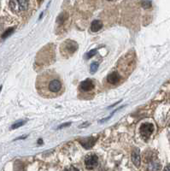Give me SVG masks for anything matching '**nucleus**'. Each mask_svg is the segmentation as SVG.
Instances as JSON below:
<instances>
[{"label": "nucleus", "mask_w": 170, "mask_h": 171, "mask_svg": "<svg viewBox=\"0 0 170 171\" xmlns=\"http://www.w3.org/2000/svg\"><path fill=\"white\" fill-rule=\"evenodd\" d=\"M70 122H67V123H65V124H62L60 125L58 128H57V129H60V128H66V127H68V126H70Z\"/></svg>", "instance_id": "19"}, {"label": "nucleus", "mask_w": 170, "mask_h": 171, "mask_svg": "<svg viewBox=\"0 0 170 171\" xmlns=\"http://www.w3.org/2000/svg\"><path fill=\"white\" fill-rule=\"evenodd\" d=\"M102 28H103V22L99 20H95L91 24V31L94 33L98 32Z\"/></svg>", "instance_id": "11"}, {"label": "nucleus", "mask_w": 170, "mask_h": 171, "mask_svg": "<svg viewBox=\"0 0 170 171\" xmlns=\"http://www.w3.org/2000/svg\"><path fill=\"white\" fill-rule=\"evenodd\" d=\"M141 5H142L143 8L149 9L151 7L152 4H151L150 1H143V2H141Z\"/></svg>", "instance_id": "17"}, {"label": "nucleus", "mask_w": 170, "mask_h": 171, "mask_svg": "<svg viewBox=\"0 0 170 171\" xmlns=\"http://www.w3.org/2000/svg\"><path fill=\"white\" fill-rule=\"evenodd\" d=\"M163 171H170V164L167 165V166L165 167V169H164V170Z\"/></svg>", "instance_id": "20"}, {"label": "nucleus", "mask_w": 170, "mask_h": 171, "mask_svg": "<svg viewBox=\"0 0 170 171\" xmlns=\"http://www.w3.org/2000/svg\"><path fill=\"white\" fill-rule=\"evenodd\" d=\"M80 90L81 91V92H83V93H90V92H92L94 90V88H95V84H94V82H93L92 80H90V79H87V80H85L84 81H82L81 83H80Z\"/></svg>", "instance_id": "6"}, {"label": "nucleus", "mask_w": 170, "mask_h": 171, "mask_svg": "<svg viewBox=\"0 0 170 171\" xmlns=\"http://www.w3.org/2000/svg\"><path fill=\"white\" fill-rule=\"evenodd\" d=\"M41 143H43V140H42V139H39V140H38V144L41 145Z\"/></svg>", "instance_id": "23"}, {"label": "nucleus", "mask_w": 170, "mask_h": 171, "mask_svg": "<svg viewBox=\"0 0 170 171\" xmlns=\"http://www.w3.org/2000/svg\"><path fill=\"white\" fill-rule=\"evenodd\" d=\"M90 123L89 122H86V124H82L80 126V128H85V127H87V126H89Z\"/></svg>", "instance_id": "22"}, {"label": "nucleus", "mask_w": 170, "mask_h": 171, "mask_svg": "<svg viewBox=\"0 0 170 171\" xmlns=\"http://www.w3.org/2000/svg\"><path fill=\"white\" fill-rule=\"evenodd\" d=\"M14 31H15V28H8L6 31L4 32V33L2 34V36H1V37H2V39H6V38L9 37L10 34H12V33H13Z\"/></svg>", "instance_id": "13"}, {"label": "nucleus", "mask_w": 170, "mask_h": 171, "mask_svg": "<svg viewBox=\"0 0 170 171\" xmlns=\"http://www.w3.org/2000/svg\"><path fill=\"white\" fill-rule=\"evenodd\" d=\"M27 138V135H24V136H21V137H19V138H17L15 140H22V139H26Z\"/></svg>", "instance_id": "21"}, {"label": "nucleus", "mask_w": 170, "mask_h": 171, "mask_svg": "<svg viewBox=\"0 0 170 171\" xmlns=\"http://www.w3.org/2000/svg\"><path fill=\"white\" fill-rule=\"evenodd\" d=\"M132 163L139 168L140 166V151L139 149H134L132 152Z\"/></svg>", "instance_id": "10"}, {"label": "nucleus", "mask_w": 170, "mask_h": 171, "mask_svg": "<svg viewBox=\"0 0 170 171\" xmlns=\"http://www.w3.org/2000/svg\"><path fill=\"white\" fill-rule=\"evenodd\" d=\"M97 53V49H93L92 51H90L89 52H87L85 56V59H90L91 57H93L94 55H96Z\"/></svg>", "instance_id": "16"}, {"label": "nucleus", "mask_w": 170, "mask_h": 171, "mask_svg": "<svg viewBox=\"0 0 170 171\" xmlns=\"http://www.w3.org/2000/svg\"><path fill=\"white\" fill-rule=\"evenodd\" d=\"M25 123H26V121H19V122H16V123H14V124L12 125L10 128H11V129H16V128L23 126Z\"/></svg>", "instance_id": "15"}, {"label": "nucleus", "mask_w": 170, "mask_h": 171, "mask_svg": "<svg viewBox=\"0 0 170 171\" xmlns=\"http://www.w3.org/2000/svg\"><path fill=\"white\" fill-rule=\"evenodd\" d=\"M120 80H121V75L117 72H112L107 77V81L112 85H116L118 82H120Z\"/></svg>", "instance_id": "9"}, {"label": "nucleus", "mask_w": 170, "mask_h": 171, "mask_svg": "<svg viewBox=\"0 0 170 171\" xmlns=\"http://www.w3.org/2000/svg\"><path fill=\"white\" fill-rule=\"evenodd\" d=\"M64 171H79L78 169H76L75 167H73V166H70V167H68V168H66L65 169V170Z\"/></svg>", "instance_id": "18"}, {"label": "nucleus", "mask_w": 170, "mask_h": 171, "mask_svg": "<svg viewBox=\"0 0 170 171\" xmlns=\"http://www.w3.org/2000/svg\"><path fill=\"white\" fill-rule=\"evenodd\" d=\"M68 19V16L66 15V13H62L60 14L58 17H57V20H56V22L58 24L63 23L66 20Z\"/></svg>", "instance_id": "12"}, {"label": "nucleus", "mask_w": 170, "mask_h": 171, "mask_svg": "<svg viewBox=\"0 0 170 171\" xmlns=\"http://www.w3.org/2000/svg\"><path fill=\"white\" fill-rule=\"evenodd\" d=\"M78 49V44L76 42L73 41V40H66L64 43H62L61 46V53L63 56L67 55V57L72 56L74 54Z\"/></svg>", "instance_id": "2"}, {"label": "nucleus", "mask_w": 170, "mask_h": 171, "mask_svg": "<svg viewBox=\"0 0 170 171\" xmlns=\"http://www.w3.org/2000/svg\"><path fill=\"white\" fill-rule=\"evenodd\" d=\"M37 89L39 93L43 97H56L62 93V80L54 71L44 72L37 80Z\"/></svg>", "instance_id": "1"}, {"label": "nucleus", "mask_w": 170, "mask_h": 171, "mask_svg": "<svg viewBox=\"0 0 170 171\" xmlns=\"http://www.w3.org/2000/svg\"><path fill=\"white\" fill-rule=\"evenodd\" d=\"M160 169H161V163L159 161L156 159H151L149 161L147 165L148 171H158Z\"/></svg>", "instance_id": "8"}, {"label": "nucleus", "mask_w": 170, "mask_h": 171, "mask_svg": "<svg viewBox=\"0 0 170 171\" xmlns=\"http://www.w3.org/2000/svg\"><path fill=\"white\" fill-rule=\"evenodd\" d=\"M98 66H99V63L97 62H93L91 66H90V73L91 74H94L97 72V70L98 69Z\"/></svg>", "instance_id": "14"}, {"label": "nucleus", "mask_w": 170, "mask_h": 171, "mask_svg": "<svg viewBox=\"0 0 170 171\" xmlns=\"http://www.w3.org/2000/svg\"><path fill=\"white\" fill-rule=\"evenodd\" d=\"M96 141H97L96 137H87L83 140H80V142L81 143L82 146L85 149H90L93 147Z\"/></svg>", "instance_id": "7"}, {"label": "nucleus", "mask_w": 170, "mask_h": 171, "mask_svg": "<svg viewBox=\"0 0 170 171\" xmlns=\"http://www.w3.org/2000/svg\"><path fill=\"white\" fill-rule=\"evenodd\" d=\"M29 3L27 1H10L9 2V8L15 13H21L22 11L27 10L28 8Z\"/></svg>", "instance_id": "3"}, {"label": "nucleus", "mask_w": 170, "mask_h": 171, "mask_svg": "<svg viewBox=\"0 0 170 171\" xmlns=\"http://www.w3.org/2000/svg\"><path fill=\"white\" fill-rule=\"evenodd\" d=\"M153 131H154V126H153V124L149 123V122L143 123L140 126V128H139L140 134H141L142 138L145 139V140L149 139L150 136L152 134Z\"/></svg>", "instance_id": "4"}, {"label": "nucleus", "mask_w": 170, "mask_h": 171, "mask_svg": "<svg viewBox=\"0 0 170 171\" xmlns=\"http://www.w3.org/2000/svg\"><path fill=\"white\" fill-rule=\"evenodd\" d=\"M2 87H3V86H0V92H1V90H2Z\"/></svg>", "instance_id": "24"}, {"label": "nucleus", "mask_w": 170, "mask_h": 171, "mask_svg": "<svg viewBox=\"0 0 170 171\" xmlns=\"http://www.w3.org/2000/svg\"><path fill=\"white\" fill-rule=\"evenodd\" d=\"M98 163V158L95 154H90V155L86 156L85 158V168L88 170H94Z\"/></svg>", "instance_id": "5"}]
</instances>
